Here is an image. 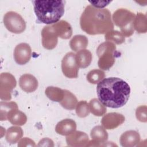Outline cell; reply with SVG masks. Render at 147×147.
<instances>
[{
	"instance_id": "17",
	"label": "cell",
	"mask_w": 147,
	"mask_h": 147,
	"mask_svg": "<svg viewBox=\"0 0 147 147\" xmlns=\"http://www.w3.org/2000/svg\"><path fill=\"white\" fill-rule=\"evenodd\" d=\"M92 140L102 146L108 139V133L103 126H96L92 129L90 133Z\"/></svg>"
},
{
	"instance_id": "21",
	"label": "cell",
	"mask_w": 147,
	"mask_h": 147,
	"mask_svg": "<svg viewBox=\"0 0 147 147\" xmlns=\"http://www.w3.org/2000/svg\"><path fill=\"white\" fill-rule=\"evenodd\" d=\"M24 133L20 126H11L6 131V140L10 144L17 143L23 136Z\"/></svg>"
},
{
	"instance_id": "11",
	"label": "cell",
	"mask_w": 147,
	"mask_h": 147,
	"mask_svg": "<svg viewBox=\"0 0 147 147\" xmlns=\"http://www.w3.org/2000/svg\"><path fill=\"white\" fill-rule=\"evenodd\" d=\"M125 120V117L118 113H109L105 115L101 120L102 126L106 129H114L122 125Z\"/></svg>"
},
{
	"instance_id": "13",
	"label": "cell",
	"mask_w": 147,
	"mask_h": 147,
	"mask_svg": "<svg viewBox=\"0 0 147 147\" xmlns=\"http://www.w3.org/2000/svg\"><path fill=\"white\" fill-rule=\"evenodd\" d=\"M19 85L24 91L30 93L37 90L38 83L37 79L33 75L29 74H25L20 78Z\"/></svg>"
},
{
	"instance_id": "20",
	"label": "cell",
	"mask_w": 147,
	"mask_h": 147,
	"mask_svg": "<svg viewBox=\"0 0 147 147\" xmlns=\"http://www.w3.org/2000/svg\"><path fill=\"white\" fill-rule=\"evenodd\" d=\"M88 41L87 37L84 35H75L69 41V46L71 49L75 52H78L82 49H85L87 47Z\"/></svg>"
},
{
	"instance_id": "18",
	"label": "cell",
	"mask_w": 147,
	"mask_h": 147,
	"mask_svg": "<svg viewBox=\"0 0 147 147\" xmlns=\"http://www.w3.org/2000/svg\"><path fill=\"white\" fill-rule=\"evenodd\" d=\"M75 58L78 66L81 68H86L91 64L92 55L89 50L82 49L77 52Z\"/></svg>"
},
{
	"instance_id": "10",
	"label": "cell",
	"mask_w": 147,
	"mask_h": 147,
	"mask_svg": "<svg viewBox=\"0 0 147 147\" xmlns=\"http://www.w3.org/2000/svg\"><path fill=\"white\" fill-rule=\"evenodd\" d=\"M32 55L30 46L27 43L18 44L14 50V59L16 63L19 65H24L28 63Z\"/></svg>"
},
{
	"instance_id": "29",
	"label": "cell",
	"mask_w": 147,
	"mask_h": 147,
	"mask_svg": "<svg viewBox=\"0 0 147 147\" xmlns=\"http://www.w3.org/2000/svg\"><path fill=\"white\" fill-rule=\"evenodd\" d=\"M89 103L86 100H81L78 102L76 106V113L77 115L80 118H84L90 114Z\"/></svg>"
},
{
	"instance_id": "28",
	"label": "cell",
	"mask_w": 147,
	"mask_h": 147,
	"mask_svg": "<svg viewBox=\"0 0 147 147\" xmlns=\"http://www.w3.org/2000/svg\"><path fill=\"white\" fill-rule=\"evenodd\" d=\"M105 77V72L101 69H93L90 71L87 75V81L94 84H98Z\"/></svg>"
},
{
	"instance_id": "15",
	"label": "cell",
	"mask_w": 147,
	"mask_h": 147,
	"mask_svg": "<svg viewBox=\"0 0 147 147\" xmlns=\"http://www.w3.org/2000/svg\"><path fill=\"white\" fill-rule=\"evenodd\" d=\"M76 129V123L72 119H64L59 122L55 127L56 132L61 136H68Z\"/></svg>"
},
{
	"instance_id": "32",
	"label": "cell",
	"mask_w": 147,
	"mask_h": 147,
	"mask_svg": "<svg viewBox=\"0 0 147 147\" xmlns=\"http://www.w3.org/2000/svg\"><path fill=\"white\" fill-rule=\"evenodd\" d=\"M89 2L91 4V5L99 9H103L105 6H107L109 3H110L111 1H89Z\"/></svg>"
},
{
	"instance_id": "14",
	"label": "cell",
	"mask_w": 147,
	"mask_h": 147,
	"mask_svg": "<svg viewBox=\"0 0 147 147\" xmlns=\"http://www.w3.org/2000/svg\"><path fill=\"white\" fill-rule=\"evenodd\" d=\"M140 135L135 130H127L124 132L120 137L119 142L123 147H133L140 141Z\"/></svg>"
},
{
	"instance_id": "3",
	"label": "cell",
	"mask_w": 147,
	"mask_h": 147,
	"mask_svg": "<svg viewBox=\"0 0 147 147\" xmlns=\"http://www.w3.org/2000/svg\"><path fill=\"white\" fill-rule=\"evenodd\" d=\"M63 1H34V11L37 20L45 24L58 22L64 13Z\"/></svg>"
},
{
	"instance_id": "24",
	"label": "cell",
	"mask_w": 147,
	"mask_h": 147,
	"mask_svg": "<svg viewBox=\"0 0 147 147\" xmlns=\"http://www.w3.org/2000/svg\"><path fill=\"white\" fill-rule=\"evenodd\" d=\"M134 29L138 33H145L147 32L146 16L142 13H138L134 21Z\"/></svg>"
},
{
	"instance_id": "16",
	"label": "cell",
	"mask_w": 147,
	"mask_h": 147,
	"mask_svg": "<svg viewBox=\"0 0 147 147\" xmlns=\"http://www.w3.org/2000/svg\"><path fill=\"white\" fill-rule=\"evenodd\" d=\"M58 37L63 39H68L72 34V29L71 25L66 21L60 20L52 24Z\"/></svg>"
},
{
	"instance_id": "7",
	"label": "cell",
	"mask_w": 147,
	"mask_h": 147,
	"mask_svg": "<svg viewBox=\"0 0 147 147\" xmlns=\"http://www.w3.org/2000/svg\"><path fill=\"white\" fill-rule=\"evenodd\" d=\"M15 77L9 72H2L0 75V98L3 100L11 99V92L16 87Z\"/></svg>"
},
{
	"instance_id": "33",
	"label": "cell",
	"mask_w": 147,
	"mask_h": 147,
	"mask_svg": "<svg viewBox=\"0 0 147 147\" xmlns=\"http://www.w3.org/2000/svg\"><path fill=\"white\" fill-rule=\"evenodd\" d=\"M38 146H54L53 141L49 138H44L41 139L38 145Z\"/></svg>"
},
{
	"instance_id": "26",
	"label": "cell",
	"mask_w": 147,
	"mask_h": 147,
	"mask_svg": "<svg viewBox=\"0 0 147 147\" xmlns=\"http://www.w3.org/2000/svg\"><path fill=\"white\" fill-rule=\"evenodd\" d=\"M105 39L106 41H110L114 44H121L125 41V36L121 33V32L118 30H111L107 32L105 36Z\"/></svg>"
},
{
	"instance_id": "1",
	"label": "cell",
	"mask_w": 147,
	"mask_h": 147,
	"mask_svg": "<svg viewBox=\"0 0 147 147\" xmlns=\"http://www.w3.org/2000/svg\"><path fill=\"white\" fill-rule=\"evenodd\" d=\"M96 92L100 102L106 107L117 109L123 106L130 95L129 85L119 78H104L98 83Z\"/></svg>"
},
{
	"instance_id": "27",
	"label": "cell",
	"mask_w": 147,
	"mask_h": 147,
	"mask_svg": "<svg viewBox=\"0 0 147 147\" xmlns=\"http://www.w3.org/2000/svg\"><path fill=\"white\" fill-rule=\"evenodd\" d=\"M14 109H18V105L15 102H3L0 103V119L7 120L8 113Z\"/></svg>"
},
{
	"instance_id": "6",
	"label": "cell",
	"mask_w": 147,
	"mask_h": 147,
	"mask_svg": "<svg viewBox=\"0 0 147 147\" xmlns=\"http://www.w3.org/2000/svg\"><path fill=\"white\" fill-rule=\"evenodd\" d=\"M3 21L6 28L13 33L20 34L26 29V22L20 14L15 11L7 12L3 16Z\"/></svg>"
},
{
	"instance_id": "5",
	"label": "cell",
	"mask_w": 147,
	"mask_h": 147,
	"mask_svg": "<svg viewBox=\"0 0 147 147\" xmlns=\"http://www.w3.org/2000/svg\"><path fill=\"white\" fill-rule=\"evenodd\" d=\"M116 52L115 44L110 41H105L98 46L96 54L99 57L98 64L100 69L109 70L114 65Z\"/></svg>"
},
{
	"instance_id": "4",
	"label": "cell",
	"mask_w": 147,
	"mask_h": 147,
	"mask_svg": "<svg viewBox=\"0 0 147 147\" xmlns=\"http://www.w3.org/2000/svg\"><path fill=\"white\" fill-rule=\"evenodd\" d=\"M135 14L124 8H120L114 12L112 19L115 25L120 28L121 33L125 37L131 36L134 32V21Z\"/></svg>"
},
{
	"instance_id": "8",
	"label": "cell",
	"mask_w": 147,
	"mask_h": 147,
	"mask_svg": "<svg viewBox=\"0 0 147 147\" xmlns=\"http://www.w3.org/2000/svg\"><path fill=\"white\" fill-rule=\"evenodd\" d=\"M61 69L64 75L67 78L72 79L78 77L79 67L74 52H68L63 57L61 60Z\"/></svg>"
},
{
	"instance_id": "30",
	"label": "cell",
	"mask_w": 147,
	"mask_h": 147,
	"mask_svg": "<svg viewBox=\"0 0 147 147\" xmlns=\"http://www.w3.org/2000/svg\"><path fill=\"white\" fill-rule=\"evenodd\" d=\"M146 111L147 107L146 105L138 106L136 110V116L137 119L142 122H146Z\"/></svg>"
},
{
	"instance_id": "22",
	"label": "cell",
	"mask_w": 147,
	"mask_h": 147,
	"mask_svg": "<svg viewBox=\"0 0 147 147\" xmlns=\"http://www.w3.org/2000/svg\"><path fill=\"white\" fill-rule=\"evenodd\" d=\"M64 97L60 102L63 107L67 110H74L78 103V99L75 95L67 90H64Z\"/></svg>"
},
{
	"instance_id": "9",
	"label": "cell",
	"mask_w": 147,
	"mask_h": 147,
	"mask_svg": "<svg viewBox=\"0 0 147 147\" xmlns=\"http://www.w3.org/2000/svg\"><path fill=\"white\" fill-rule=\"evenodd\" d=\"M42 45L47 49L51 50L54 49L58 42V36L52 25L44 26L41 31Z\"/></svg>"
},
{
	"instance_id": "23",
	"label": "cell",
	"mask_w": 147,
	"mask_h": 147,
	"mask_svg": "<svg viewBox=\"0 0 147 147\" xmlns=\"http://www.w3.org/2000/svg\"><path fill=\"white\" fill-rule=\"evenodd\" d=\"M45 94L51 100L59 103L63 100L64 95V90L53 86L48 87L45 89Z\"/></svg>"
},
{
	"instance_id": "12",
	"label": "cell",
	"mask_w": 147,
	"mask_h": 147,
	"mask_svg": "<svg viewBox=\"0 0 147 147\" xmlns=\"http://www.w3.org/2000/svg\"><path fill=\"white\" fill-rule=\"evenodd\" d=\"M89 141L88 135L81 131H75L66 137L67 144L71 146H87Z\"/></svg>"
},
{
	"instance_id": "2",
	"label": "cell",
	"mask_w": 147,
	"mask_h": 147,
	"mask_svg": "<svg viewBox=\"0 0 147 147\" xmlns=\"http://www.w3.org/2000/svg\"><path fill=\"white\" fill-rule=\"evenodd\" d=\"M80 25L81 29L90 35L106 34L114 28L110 11L91 5L87 6L82 13Z\"/></svg>"
},
{
	"instance_id": "19",
	"label": "cell",
	"mask_w": 147,
	"mask_h": 147,
	"mask_svg": "<svg viewBox=\"0 0 147 147\" xmlns=\"http://www.w3.org/2000/svg\"><path fill=\"white\" fill-rule=\"evenodd\" d=\"M7 120L14 125L22 126L26 123L27 121V117L25 114L18 109H14L11 110L7 114Z\"/></svg>"
},
{
	"instance_id": "25",
	"label": "cell",
	"mask_w": 147,
	"mask_h": 147,
	"mask_svg": "<svg viewBox=\"0 0 147 147\" xmlns=\"http://www.w3.org/2000/svg\"><path fill=\"white\" fill-rule=\"evenodd\" d=\"M90 112L95 116L103 115L107 111L106 107L103 105L97 98L92 99L89 103Z\"/></svg>"
},
{
	"instance_id": "31",
	"label": "cell",
	"mask_w": 147,
	"mask_h": 147,
	"mask_svg": "<svg viewBox=\"0 0 147 147\" xmlns=\"http://www.w3.org/2000/svg\"><path fill=\"white\" fill-rule=\"evenodd\" d=\"M36 145L33 140L29 138L25 137L20 140L18 144V146H36Z\"/></svg>"
}]
</instances>
